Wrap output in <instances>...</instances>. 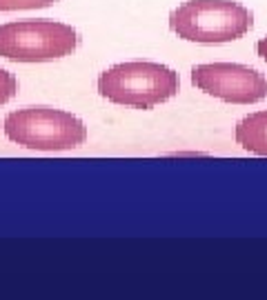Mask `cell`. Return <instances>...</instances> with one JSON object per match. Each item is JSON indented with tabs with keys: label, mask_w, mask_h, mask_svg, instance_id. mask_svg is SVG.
I'll return each instance as SVG.
<instances>
[{
	"label": "cell",
	"mask_w": 267,
	"mask_h": 300,
	"mask_svg": "<svg viewBox=\"0 0 267 300\" xmlns=\"http://www.w3.org/2000/svg\"><path fill=\"white\" fill-rule=\"evenodd\" d=\"M256 51H259V56L267 63V38H263V40H259V45H256Z\"/></svg>",
	"instance_id": "obj_9"
},
{
	"label": "cell",
	"mask_w": 267,
	"mask_h": 300,
	"mask_svg": "<svg viewBox=\"0 0 267 300\" xmlns=\"http://www.w3.org/2000/svg\"><path fill=\"white\" fill-rule=\"evenodd\" d=\"M236 142L245 151L256 156H267V111H256L245 116L236 125Z\"/></svg>",
	"instance_id": "obj_6"
},
{
	"label": "cell",
	"mask_w": 267,
	"mask_h": 300,
	"mask_svg": "<svg viewBox=\"0 0 267 300\" xmlns=\"http://www.w3.org/2000/svg\"><path fill=\"white\" fill-rule=\"evenodd\" d=\"M58 0H0V11H18V9H45Z\"/></svg>",
	"instance_id": "obj_7"
},
{
	"label": "cell",
	"mask_w": 267,
	"mask_h": 300,
	"mask_svg": "<svg viewBox=\"0 0 267 300\" xmlns=\"http://www.w3.org/2000/svg\"><path fill=\"white\" fill-rule=\"evenodd\" d=\"M254 25V13L234 0H189L169 13V29L178 38L221 45L243 38Z\"/></svg>",
	"instance_id": "obj_2"
},
{
	"label": "cell",
	"mask_w": 267,
	"mask_h": 300,
	"mask_svg": "<svg viewBox=\"0 0 267 300\" xmlns=\"http://www.w3.org/2000/svg\"><path fill=\"white\" fill-rule=\"evenodd\" d=\"M18 92V80L7 69H0V104L9 102Z\"/></svg>",
	"instance_id": "obj_8"
},
{
	"label": "cell",
	"mask_w": 267,
	"mask_h": 300,
	"mask_svg": "<svg viewBox=\"0 0 267 300\" xmlns=\"http://www.w3.org/2000/svg\"><path fill=\"white\" fill-rule=\"evenodd\" d=\"M78 31L56 20H16L0 25V56L13 63H47L69 56Z\"/></svg>",
	"instance_id": "obj_4"
},
{
	"label": "cell",
	"mask_w": 267,
	"mask_h": 300,
	"mask_svg": "<svg viewBox=\"0 0 267 300\" xmlns=\"http://www.w3.org/2000/svg\"><path fill=\"white\" fill-rule=\"evenodd\" d=\"M180 89V78L174 69L149 63L132 60L118 63L98 76V94L114 104L134 109H151L174 98Z\"/></svg>",
	"instance_id": "obj_1"
},
{
	"label": "cell",
	"mask_w": 267,
	"mask_h": 300,
	"mask_svg": "<svg viewBox=\"0 0 267 300\" xmlns=\"http://www.w3.org/2000/svg\"><path fill=\"white\" fill-rule=\"evenodd\" d=\"M2 131L11 142L36 151L76 149L87 138V127L78 116L51 107H25L9 111Z\"/></svg>",
	"instance_id": "obj_3"
},
{
	"label": "cell",
	"mask_w": 267,
	"mask_h": 300,
	"mask_svg": "<svg viewBox=\"0 0 267 300\" xmlns=\"http://www.w3.org/2000/svg\"><path fill=\"white\" fill-rule=\"evenodd\" d=\"M192 85L207 96L232 104H254L267 98V78L261 71L236 63L196 65Z\"/></svg>",
	"instance_id": "obj_5"
}]
</instances>
